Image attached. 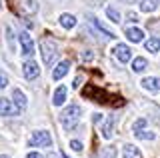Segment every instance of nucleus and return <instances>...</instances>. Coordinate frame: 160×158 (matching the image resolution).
<instances>
[{
	"label": "nucleus",
	"instance_id": "nucleus-1",
	"mask_svg": "<svg viewBox=\"0 0 160 158\" xmlns=\"http://www.w3.org/2000/svg\"><path fill=\"white\" fill-rule=\"evenodd\" d=\"M84 96L90 98V100L94 102H100V104H112V106H122L124 100L120 96H110L108 92L100 90L98 86H88L86 90H84Z\"/></svg>",
	"mask_w": 160,
	"mask_h": 158
},
{
	"label": "nucleus",
	"instance_id": "nucleus-2",
	"mask_svg": "<svg viewBox=\"0 0 160 158\" xmlns=\"http://www.w3.org/2000/svg\"><path fill=\"white\" fill-rule=\"evenodd\" d=\"M80 116H82V108L78 104H70L66 110L60 114V122H62V126L66 128V130H72V128H76Z\"/></svg>",
	"mask_w": 160,
	"mask_h": 158
},
{
	"label": "nucleus",
	"instance_id": "nucleus-3",
	"mask_svg": "<svg viewBox=\"0 0 160 158\" xmlns=\"http://www.w3.org/2000/svg\"><path fill=\"white\" fill-rule=\"evenodd\" d=\"M40 50H42V60H44V64L52 66V64H54V58L58 56V48H56V44H54V40L44 38V40L40 42Z\"/></svg>",
	"mask_w": 160,
	"mask_h": 158
},
{
	"label": "nucleus",
	"instance_id": "nucleus-4",
	"mask_svg": "<svg viewBox=\"0 0 160 158\" xmlns=\"http://www.w3.org/2000/svg\"><path fill=\"white\" fill-rule=\"evenodd\" d=\"M28 144L38 146V148L40 146H52V136H50V132H46V130H36V132H32Z\"/></svg>",
	"mask_w": 160,
	"mask_h": 158
},
{
	"label": "nucleus",
	"instance_id": "nucleus-5",
	"mask_svg": "<svg viewBox=\"0 0 160 158\" xmlns=\"http://www.w3.org/2000/svg\"><path fill=\"white\" fill-rule=\"evenodd\" d=\"M18 40H20V48H22L24 56H32L34 54V42H32V38H30V34L28 32H20Z\"/></svg>",
	"mask_w": 160,
	"mask_h": 158
},
{
	"label": "nucleus",
	"instance_id": "nucleus-6",
	"mask_svg": "<svg viewBox=\"0 0 160 158\" xmlns=\"http://www.w3.org/2000/svg\"><path fill=\"white\" fill-rule=\"evenodd\" d=\"M14 100H8V98H0V116H16L18 108L16 104H12Z\"/></svg>",
	"mask_w": 160,
	"mask_h": 158
},
{
	"label": "nucleus",
	"instance_id": "nucleus-7",
	"mask_svg": "<svg viewBox=\"0 0 160 158\" xmlns=\"http://www.w3.org/2000/svg\"><path fill=\"white\" fill-rule=\"evenodd\" d=\"M112 52H114V56H116L120 62H128L130 58H132V50H130L126 44H116Z\"/></svg>",
	"mask_w": 160,
	"mask_h": 158
},
{
	"label": "nucleus",
	"instance_id": "nucleus-8",
	"mask_svg": "<svg viewBox=\"0 0 160 158\" xmlns=\"http://www.w3.org/2000/svg\"><path fill=\"white\" fill-rule=\"evenodd\" d=\"M140 84H142V88H144V90H148V92H158L160 90V78L150 76V78H144Z\"/></svg>",
	"mask_w": 160,
	"mask_h": 158
},
{
	"label": "nucleus",
	"instance_id": "nucleus-9",
	"mask_svg": "<svg viewBox=\"0 0 160 158\" xmlns=\"http://www.w3.org/2000/svg\"><path fill=\"white\" fill-rule=\"evenodd\" d=\"M22 70H24V76H26L28 80H32V78L38 76V64L34 62V60H28V62L22 66Z\"/></svg>",
	"mask_w": 160,
	"mask_h": 158
},
{
	"label": "nucleus",
	"instance_id": "nucleus-10",
	"mask_svg": "<svg viewBox=\"0 0 160 158\" xmlns=\"http://www.w3.org/2000/svg\"><path fill=\"white\" fill-rule=\"evenodd\" d=\"M12 98H14V104H16V108L22 112L24 108H26V96H24V92L18 90V88H14V90H12Z\"/></svg>",
	"mask_w": 160,
	"mask_h": 158
},
{
	"label": "nucleus",
	"instance_id": "nucleus-11",
	"mask_svg": "<svg viewBox=\"0 0 160 158\" xmlns=\"http://www.w3.org/2000/svg\"><path fill=\"white\" fill-rule=\"evenodd\" d=\"M126 38H128L130 42L138 44V42L144 40V32L140 30V28H126Z\"/></svg>",
	"mask_w": 160,
	"mask_h": 158
},
{
	"label": "nucleus",
	"instance_id": "nucleus-12",
	"mask_svg": "<svg viewBox=\"0 0 160 158\" xmlns=\"http://www.w3.org/2000/svg\"><path fill=\"white\" fill-rule=\"evenodd\" d=\"M64 100H66V86H58L56 90H54L52 104H54V106H62Z\"/></svg>",
	"mask_w": 160,
	"mask_h": 158
},
{
	"label": "nucleus",
	"instance_id": "nucleus-13",
	"mask_svg": "<svg viewBox=\"0 0 160 158\" xmlns=\"http://www.w3.org/2000/svg\"><path fill=\"white\" fill-rule=\"evenodd\" d=\"M68 68H70V62H68V60H62V62H60L56 68H54V72H52V78H54V80H60L62 76H66Z\"/></svg>",
	"mask_w": 160,
	"mask_h": 158
},
{
	"label": "nucleus",
	"instance_id": "nucleus-14",
	"mask_svg": "<svg viewBox=\"0 0 160 158\" xmlns=\"http://www.w3.org/2000/svg\"><path fill=\"white\" fill-rule=\"evenodd\" d=\"M114 122H116V116H108L106 120H104V124H102V136L106 138H112V128H114Z\"/></svg>",
	"mask_w": 160,
	"mask_h": 158
},
{
	"label": "nucleus",
	"instance_id": "nucleus-15",
	"mask_svg": "<svg viewBox=\"0 0 160 158\" xmlns=\"http://www.w3.org/2000/svg\"><path fill=\"white\" fill-rule=\"evenodd\" d=\"M122 154H124V158H142V152H140L136 146H132V144L124 146L122 148Z\"/></svg>",
	"mask_w": 160,
	"mask_h": 158
},
{
	"label": "nucleus",
	"instance_id": "nucleus-16",
	"mask_svg": "<svg viewBox=\"0 0 160 158\" xmlns=\"http://www.w3.org/2000/svg\"><path fill=\"white\" fill-rule=\"evenodd\" d=\"M88 20H90V22H92V26H96V30H98L100 34H104V36H106V38H116V36H114V34H112V32H110V30H108V28H104V26H102V24H100V22H98V18H94V16H88Z\"/></svg>",
	"mask_w": 160,
	"mask_h": 158
},
{
	"label": "nucleus",
	"instance_id": "nucleus-17",
	"mask_svg": "<svg viewBox=\"0 0 160 158\" xmlns=\"http://www.w3.org/2000/svg\"><path fill=\"white\" fill-rule=\"evenodd\" d=\"M60 26L66 28V30H70V28L76 26V18H74L72 14H62V16H60Z\"/></svg>",
	"mask_w": 160,
	"mask_h": 158
},
{
	"label": "nucleus",
	"instance_id": "nucleus-18",
	"mask_svg": "<svg viewBox=\"0 0 160 158\" xmlns=\"http://www.w3.org/2000/svg\"><path fill=\"white\" fill-rule=\"evenodd\" d=\"M144 46H146L148 52H158L160 50V38H150V40L144 42Z\"/></svg>",
	"mask_w": 160,
	"mask_h": 158
},
{
	"label": "nucleus",
	"instance_id": "nucleus-19",
	"mask_svg": "<svg viewBox=\"0 0 160 158\" xmlns=\"http://www.w3.org/2000/svg\"><path fill=\"white\" fill-rule=\"evenodd\" d=\"M146 66H148L146 58H134V62H132V70H134V72H142V70H146Z\"/></svg>",
	"mask_w": 160,
	"mask_h": 158
},
{
	"label": "nucleus",
	"instance_id": "nucleus-20",
	"mask_svg": "<svg viewBox=\"0 0 160 158\" xmlns=\"http://www.w3.org/2000/svg\"><path fill=\"white\" fill-rule=\"evenodd\" d=\"M106 16H108L112 22H116V24L120 22V12H118L114 6H108V8H106Z\"/></svg>",
	"mask_w": 160,
	"mask_h": 158
},
{
	"label": "nucleus",
	"instance_id": "nucleus-21",
	"mask_svg": "<svg viewBox=\"0 0 160 158\" xmlns=\"http://www.w3.org/2000/svg\"><path fill=\"white\" fill-rule=\"evenodd\" d=\"M140 10H142V12H154V10H156V4H154V0H142V4H140Z\"/></svg>",
	"mask_w": 160,
	"mask_h": 158
},
{
	"label": "nucleus",
	"instance_id": "nucleus-22",
	"mask_svg": "<svg viewBox=\"0 0 160 158\" xmlns=\"http://www.w3.org/2000/svg\"><path fill=\"white\" fill-rule=\"evenodd\" d=\"M138 138H142V140H154V132H148V130H138L134 132Z\"/></svg>",
	"mask_w": 160,
	"mask_h": 158
},
{
	"label": "nucleus",
	"instance_id": "nucleus-23",
	"mask_svg": "<svg viewBox=\"0 0 160 158\" xmlns=\"http://www.w3.org/2000/svg\"><path fill=\"white\" fill-rule=\"evenodd\" d=\"M102 158H116V152H114V148H112V146L104 148V150H102Z\"/></svg>",
	"mask_w": 160,
	"mask_h": 158
},
{
	"label": "nucleus",
	"instance_id": "nucleus-24",
	"mask_svg": "<svg viewBox=\"0 0 160 158\" xmlns=\"http://www.w3.org/2000/svg\"><path fill=\"white\" fill-rule=\"evenodd\" d=\"M144 126H146V120H144V118H140V120H136V122H134L132 130H134V132H138V130H142Z\"/></svg>",
	"mask_w": 160,
	"mask_h": 158
},
{
	"label": "nucleus",
	"instance_id": "nucleus-25",
	"mask_svg": "<svg viewBox=\"0 0 160 158\" xmlns=\"http://www.w3.org/2000/svg\"><path fill=\"white\" fill-rule=\"evenodd\" d=\"M70 148H72V150H76V152H80V150H82V142H78V140H70Z\"/></svg>",
	"mask_w": 160,
	"mask_h": 158
},
{
	"label": "nucleus",
	"instance_id": "nucleus-26",
	"mask_svg": "<svg viewBox=\"0 0 160 158\" xmlns=\"http://www.w3.org/2000/svg\"><path fill=\"white\" fill-rule=\"evenodd\" d=\"M6 84H8L6 74H4V72H0V88H6Z\"/></svg>",
	"mask_w": 160,
	"mask_h": 158
},
{
	"label": "nucleus",
	"instance_id": "nucleus-27",
	"mask_svg": "<svg viewBox=\"0 0 160 158\" xmlns=\"http://www.w3.org/2000/svg\"><path fill=\"white\" fill-rule=\"evenodd\" d=\"M82 60H92V52H90V50L82 52Z\"/></svg>",
	"mask_w": 160,
	"mask_h": 158
},
{
	"label": "nucleus",
	"instance_id": "nucleus-28",
	"mask_svg": "<svg viewBox=\"0 0 160 158\" xmlns=\"http://www.w3.org/2000/svg\"><path fill=\"white\" fill-rule=\"evenodd\" d=\"M128 18H130V20H132V22H138V16H136V14H134V12H130V14H128Z\"/></svg>",
	"mask_w": 160,
	"mask_h": 158
},
{
	"label": "nucleus",
	"instance_id": "nucleus-29",
	"mask_svg": "<svg viewBox=\"0 0 160 158\" xmlns=\"http://www.w3.org/2000/svg\"><path fill=\"white\" fill-rule=\"evenodd\" d=\"M26 158H42V156H40V154H38V152H30V154H28Z\"/></svg>",
	"mask_w": 160,
	"mask_h": 158
},
{
	"label": "nucleus",
	"instance_id": "nucleus-30",
	"mask_svg": "<svg viewBox=\"0 0 160 158\" xmlns=\"http://www.w3.org/2000/svg\"><path fill=\"white\" fill-rule=\"evenodd\" d=\"M48 158H62V154H50Z\"/></svg>",
	"mask_w": 160,
	"mask_h": 158
},
{
	"label": "nucleus",
	"instance_id": "nucleus-31",
	"mask_svg": "<svg viewBox=\"0 0 160 158\" xmlns=\"http://www.w3.org/2000/svg\"><path fill=\"white\" fill-rule=\"evenodd\" d=\"M122 2H128V4H134V2H136V0H122Z\"/></svg>",
	"mask_w": 160,
	"mask_h": 158
},
{
	"label": "nucleus",
	"instance_id": "nucleus-32",
	"mask_svg": "<svg viewBox=\"0 0 160 158\" xmlns=\"http://www.w3.org/2000/svg\"><path fill=\"white\" fill-rule=\"evenodd\" d=\"M0 158H10V156H6V154H2V156H0Z\"/></svg>",
	"mask_w": 160,
	"mask_h": 158
},
{
	"label": "nucleus",
	"instance_id": "nucleus-33",
	"mask_svg": "<svg viewBox=\"0 0 160 158\" xmlns=\"http://www.w3.org/2000/svg\"><path fill=\"white\" fill-rule=\"evenodd\" d=\"M0 6H2V4H0Z\"/></svg>",
	"mask_w": 160,
	"mask_h": 158
}]
</instances>
